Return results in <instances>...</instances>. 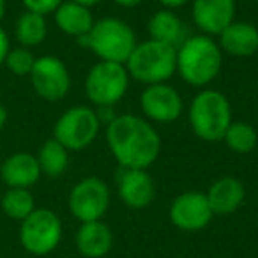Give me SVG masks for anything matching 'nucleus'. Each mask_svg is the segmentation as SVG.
Here are the masks:
<instances>
[{
  "instance_id": "nucleus-1",
  "label": "nucleus",
  "mask_w": 258,
  "mask_h": 258,
  "mask_svg": "<svg viewBox=\"0 0 258 258\" xmlns=\"http://www.w3.org/2000/svg\"><path fill=\"white\" fill-rule=\"evenodd\" d=\"M106 142L122 168L147 170L161 154L159 133L137 115H117L106 125Z\"/></svg>"
},
{
  "instance_id": "nucleus-2",
  "label": "nucleus",
  "mask_w": 258,
  "mask_h": 258,
  "mask_svg": "<svg viewBox=\"0 0 258 258\" xmlns=\"http://www.w3.org/2000/svg\"><path fill=\"white\" fill-rule=\"evenodd\" d=\"M223 51L211 36H191L177 48V71L193 87H205L219 75Z\"/></svg>"
},
{
  "instance_id": "nucleus-3",
  "label": "nucleus",
  "mask_w": 258,
  "mask_h": 258,
  "mask_svg": "<svg viewBox=\"0 0 258 258\" xmlns=\"http://www.w3.org/2000/svg\"><path fill=\"white\" fill-rule=\"evenodd\" d=\"M232 122V106L223 92L204 89L193 97L189 106V124L200 140L209 144L223 140Z\"/></svg>"
},
{
  "instance_id": "nucleus-4",
  "label": "nucleus",
  "mask_w": 258,
  "mask_h": 258,
  "mask_svg": "<svg viewBox=\"0 0 258 258\" xmlns=\"http://www.w3.org/2000/svg\"><path fill=\"white\" fill-rule=\"evenodd\" d=\"M124 66L129 78L140 83H166L177 71V50L168 44L149 39L135 46Z\"/></svg>"
},
{
  "instance_id": "nucleus-5",
  "label": "nucleus",
  "mask_w": 258,
  "mask_h": 258,
  "mask_svg": "<svg viewBox=\"0 0 258 258\" xmlns=\"http://www.w3.org/2000/svg\"><path fill=\"white\" fill-rule=\"evenodd\" d=\"M87 48H90L99 60L117 64H125L138 44L133 29L118 18H104L96 22L87 36Z\"/></svg>"
},
{
  "instance_id": "nucleus-6",
  "label": "nucleus",
  "mask_w": 258,
  "mask_h": 258,
  "mask_svg": "<svg viewBox=\"0 0 258 258\" xmlns=\"http://www.w3.org/2000/svg\"><path fill=\"white\" fill-rule=\"evenodd\" d=\"M129 73L124 64L99 60L90 68L85 78V94L97 108L115 106L125 96Z\"/></svg>"
},
{
  "instance_id": "nucleus-7",
  "label": "nucleus",
  "mask_w": 258,
  "mask_h": 258,
  "mask_svg": "<svg viewBox=\"0 0 258 258\" xmlns=\"http://www.w3.org/2000/svg\"><path fill=\"white\" fill-rule=\"evenodd\" d=\"M101 122L90 106H73L57 118L53 125V138L68 151H83L97 138Z\"/></svg>"
},
{
  "instance_id": "nucleus-8",
  "label": "nucleus",
  "mask_w": 258,
  "mask_h": 258,
  "mask_svg": "<svg viewBox=\"0 0 258 258\" xmlns=\"http://www.w3.org/2000/svg\"><path fill=\"white\" fill-rule=\"evenodd\" d=\"M62 239L60 218L50 209H34L20 225V242L30 254L43 256L58 246Z\"/></svg>"
},
{
  "instance_id": "nucleus-9",
  "label": "nucleus",
  "mask_w": 258,
  "mask_h": 258,
  "mask_svg": "<svg viewBox=\"0 0 258 258\" xmlns=\"http://www.w3.org/2000/svg\"><path fill=\"white\" fill-rule=\"evenodd\" d=\"M68 204L78 221H99L110 205V189L99 177H85L73 186Z\"/></svg>"
},
{
  "instance_id": "nucleus-10",
  "label": "nucleus",
  "mask_w": 258,
  "mask_h": 258,
  "mask_svg": "<svg viewBox=\"0 0 258 258\" xmlns=\"http://www.w3.org/2000/svg\"><path fill=\"white\" fill-rule=\"evenodd\" d=\"M29 76L34 92L48 103L64 99L71 89V75L68 66L53 55L36 58V64Z\"/></svg>"
},
{
  "instance_id": "nucleus-11",
  "label": "nucleus",
  "mask_w": 258,
  "mask_h": 258,
  "mask_svg": "<svg viewBox=\"0 0 258 258\" xmlns=\"http://www.w3.org/2000/svg\"><path fill=\"white\" fill-rule=\"evenodd\" d=\"M170 221L184 232H198L211 223L212 212L205 193L200 191H186L175 197L170 205Z\"/></svg>"
},
{
  "instance_id": "nucleus-12",
  "label": "nucleus",
  "mask_w": 258,
  "mask_h": 258,
  "mask_svg": "<svg viewBox=\"0 0 258 258\" xmlns=\"http://www.w3.org/2000/svg\"><path fill=\"white\" fill-rule=\"evenodd\" d=\"M140 106L145 117L161 124L177 120L184 110L180 94L168 83H154L145 87L140 96Z\"/></svg>"
},
{
  "instance_id": "nucleus-13",
  "label": "nucleus",
  "mask_w": 258,
  "mask_h": 258,
  "mask_svg": "<svg viewBox=\"0 0 258 258\" xmlns=\"http://www.w3.org/2000/svg\"><path fill=\"white\" fill-rule=\"evenodd\" d=\"M115 180H117L118 197L127 207L144 209L154 200L156 186L147 170L122 168L120 166L117 170Z\"/></svg>"
},
{
  "instance_id": "nucleus-14",
  "label": "nucleus",
  "mask_w": 258,
  "mask_h": 258,
  "mask_svg": "<svg viewBox=\"0 0 258 258\" xmlns=\"http://www.w3.org/2000/svg\"><path fill=\"white\" fill-rule=\"evenodd\" d=\"M193 22L205 36H219L235 16V0H193Z\"/></svg>"
},
{
  "instance_id": "nucleus-15",
  "label": "nucleus",
  "mask_w": 258,
  "mask_h": 258,
  "mask_svg": "<svg viewBox=\"0 0 258 258\" xmlns=\"http://www.w3.org/2000/svg\"><path fill=\"white\" fill-rule=\"evenodd\" d=\"M41 166L37 158L30 152H15L4 159L0 166V177L8 187H22L29 189L39 180Z\"/></svg>"
},
{
  "instance_id": "nucleus-16",
  "label": "nucleus",
  "mask_w": 258,
  "mask_h": 258,
  "mask_svg": "<svg viewBox=\"0 0 258 258\" xmlns=\"http://www.w3.org/2000/svg\"><path fill=\"white\" fill-rule=\"evenodd\" d=\"M218 44L232 57H251L258 51V29L247 22H232L219 34Z\"/></svg>"
},
{
  "instance_id": "nucleus-17",
  "label": "nucleus",
  "mask_w": 258,
  "mask_h": 258,
  "mask_svg": "<svg viewBox=\"0 0 258 258\" xmlns=\"http://www.w3.org/2000/svg\"><path fill=\"white\" fill-rule=\"evenodd\" d=\"M205 197H207V202L214 214L226 216L235 212L242 205L244 198H246V189L239 179L228 175L212 182Z\"/></svg>"
},
{
  "instance_id": "nucleus-18",
  "label": "nucleus",
  "mask_w": 258,
  "mask_h": 258,
  "mask_svg": "<svg viewBox=\"0 0 258 258\" xmlns=\"http://www.w3.org/2000/svg\"><path fill=\"white\" fill-rule=\"evenodd\" d=\"M113 244V235L103 221L82 223L76 232V247L87 258H103Z\"/></svg>"
},
{
  "instance_id": "nucleus-19",
  "label": "nucleus",
  "mask_w": 258,
  "mask_h": 258,
  "mask_svg": "<svg viewBox=\"0 0 258 258\" xmlns=\"http://www.w3.org/2000/svg\"><path fill=\"white\" fill-rule=\"evenodd\" d=\"M149 34L152 41L168 44L175 50L187 39L186 25L170 9H161L152 15V18L149 20Z\"/></svg>"
},
{
  "instance_id": "nucleus-20",
  "label": "nucleus",
  "mask_w": 258,
  "mask_h": 258,
  "mask_svg": "<svg viewBox=\"0 0 258 258\" xmlns=\"http://www.w3.org/2000/svg\"><path fill=\"white\" fill-rule=\"evenodd\" d=\"M53 15L58 29L64 34H68V36L76 37V39L82 36H87L92 30L94 23H96L89 8L75 4L71 0L69 2H62Z\"/></svg>"
},
{
  "instance_id": "nucleus-21",
  "label": "nucleus",
  "mask_w": 258,
  "mask_h": 258,
  "mask_svg": "<svg viewBox=\"0 0 258 258\" xmlns=\"http://www.w3.org/2000/svg\"><path fill=\"white\" fill-rule=\"evenodd\" d=\"M46 34H48L46 16L25 11L16 20L15 36L23 48L39 46V44L46 39Z\"/></svg>"
},
{
  "instance_id": "nucleus-22",
  "label": "nucleus",
  "mask_w": 258,
  "mask_h": 258,
  "mask_svg": "<svg viewBox=\"0 0 258 258\" xmlns=\"http://www.w3.org/2000/svg\"><path fill=\"white\" fill-rule=\"evenodd\" d=\"M36 158L41 166V172L48 177L62 175L69 165V151L55 138H50L41 145Z\"/></svg>"
},
{
  "instance_id": "nucleus-23",
  "label": "nucleus",
  "mask_w": 258,
  "mask_h": 258,
  "mask_svg": "<svg viewBox=\"0 0 258 258\" xmlns=\"http://www.w3.org/2000/svg\"><path fill=\"white\" fill-rule=\"evenodd\" d=\"M2 211L8 218L15 219V221L22 223L27 216H30L36 209V202L29 189H22V187H9L2 197Z\"/></svg>"
},
{
  "instance_id": "nucleus-24",
  "label": "nucleus",
  "mask_w": 258,
  "mask_h": 258,
  "mask_svg": "<svg viewBox=\"0 0 258 258\" xmlns=\"http://www.w3.org/2000/svg\"><path fill=\"white\" fill-rule=\"evenodd\" d=\"M223 142L230 151L237 152V154H247V152L254 151L258 144L256 129L247 122H232L223 137Z\"/></svg>"
},
{
  "instance_id": "nucleus-25",
  "label": "nucleus",
  "mask_w": 258,
  "mask_h": 258,
  "mask_svg": "<svg viewBox=\"0 0 258 258\" xmlns=\"http://www.w3.org/2000/svg\"><path fill=\"white\" fill-rule=\"evenodd\" d=\"M34 64H36V57L29 48H11L6 57L4 66L16 76H29L32 71Z\"/></svg>"
},
{
  "instance_id": "nucleus-26",
  "label": "nucleus",
  "mask_w": 258,
  "mask_h": 258,
  "mask_svg": "<svg viewBox=\"0 0 258 258\" xmlns=\"http://www.w3.org/2000/svg\"><path fill=\"white\" fill-rule=\"evenodd\" d=\"M62 2L64 0H22V4L25 6L27 11L37 13V15H43V16L55 13Z\"/></svg>"
},
{
  "instance_id": "nucleus-27",
  "label": "nucleus",
  "mask_w": 258,
  "mask_h": 258,
  "mask_svg": "<svg viewBox=\"0 0 258 258\" xmlns=\"http://www.w3.org/2000/svg\"><path fill=\"white\" fill-rule=\"evenodd\" d=\"M9 50H11V43H9V36L2 27H0V66H4L6 57H8Z\"/></svg>"
},
{
  "instance_id": "nucleus-28",
  "label": "nucleus",
  "mask_w": 258,
  "mask_h": 258,
  "mask_svg": "<svg viewBox=\"0 0 258 258\" xmlns=\"http://www.w3.org/2000/svg\"><path fill=\"white\" fill-rule=\"evenodd\" d=\"M96 113H97V118H99V122L101 124H111V122L115 120V117H117V113L113 111V106H99L96 110Z\"/></svg>"
},
{
  "instance_id": "nucleus-29",
  "label": "nucleus",
  "mask_w": 258,
  "mask_h": 258,
  "mask_svg": "<svg viewBox=\"0 0 258 258\" xmlns=\"http://www.w3.org/2000/svg\"><path fill=\"white\" fill-rule=\"evenodd\" d=\"M159 4L163 6L165 9H179V8H182V6H186L189 0H158Z\"/></svg>"
},
{
  "instance_id": "nucleus-30",
  "label": "nucleus",
  "mask_w": 258,
  "mask_h": 258,
  "mask_svg": "<svg viewBox=\"0 0 258 258\" xmlns=\"http://www.w3.org/2000/svg\"><path fill=\"white\" fill-rule=\"evenodd\" d=\"M113 2L117 6H120V8H137L144 0H113Z\"/></svg>"
},
{
  "instance_id": "nucleus-31",
  "label": "nucleus",
  "mask_w": 258,
  "mask_h": 258,
  "mask_svg": "<svg viewBox=\"0 0 258 258\" xmlns=\"http://www.w3.org/2000/svg\"><path fill=\"white\" fill-rule=\"evenodd\" d=\"M6 124H8V110H6L4 104L0 103V131L6 127Z\"/></svg>"
},
{
  "instance_id": "nucleus-32",
  "label": "nucleus",
  "mask_w": 258,
  "mask_h": 258,
  "mask_svg": "<svg viewBox=\"0 0 258 258\" xmlns=\"http://www.w3.org/2000/svg\"><path fill=\"white\" fill-rule=\"evenodd\" d=\"M71 2H75V4H80L83 6V8H94V6H97L101 2V0H71Z\"/></svg>"
},
{
  "instance_id": "nucleus-33",
  "label": "nucleus",
  "mask_w": 258,
  "mask_h": 258,
  "mask_svg": "<svg viewBox=\"0 0 258 258\" xmlns=\"http://www.w3.org/2000/svg\"><path fill=\"white\" fill-rule=\"evenodd\" d=\"M6 9H8V2H6V0H0V22L4 20V16H6Z\"/></svg>"
}]
</instances>
